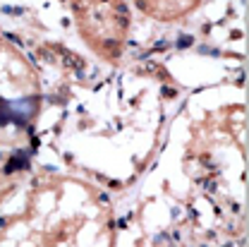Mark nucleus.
Here are the masks:
<instances>
[{"label": "nucleus", "mask_w": 249, "mask_h": 247, "mask_svg": "<svg viewBox=\"0 0 249 247\" xmlns=\"http://www.w3.org/2000/svg\"><path fill=\"white\" fill-rule=\"evenodd\" d=\"M0 247H115L113 204L82 178L38 173L0 204Z\"/></svg>", "instance_id": "f257e3e1"}, {"label": "nucleus", "mask_w": 249, "mask_h": 247, "mask_svg": "<svg viewBox=\"0 0 249 247\" xmlns=\"http://www.w3.org/2000/svg\"><path fill=\"white\" fill-rule=\"evenodd\" d=\"M79 31V38L106 62L123 58L129 36V7L124 0H62Z\"/></svg>", "instance_id": "7ed1b4c3"}, {"label": "nucleus", "mask_w": 249, "mask_h": 247, "mask_svg": "<svg viewBox=\"0 0 249 247\" xmlns=\"http://www.w3.org/2000/svg\"><path fill=\"white\" fill-rule=\"evenodd\" d=\"M22 183V166H17V158L12 152H0V204L17 190Z\"/></svg>", "instance_id": "39448f33"}, {"label": "nucleus", "mask_w": 249, "mask_h": 247, "mask_svg": "<svg viewBox=\"0 0 249 247\" xmlns=\"http://www.w3.org/2000/svg\"><path fill=\"white\" fill-rule=\"evenodd\" d=\"M137 10L158 22H175L192 15L201 0H134Z\"/></svg>", "instance_id": "20e7f679"}, {"label": "nucleus", "mask_w": 249, "mask_h": 247, "mask_svg": "<svg viewBox=\"0 0 249 247\" xmlns=\"http://www.w3.org/2000/svg\"><path fill=\"white\" fill-rule=\"evenodd\" d=\"M41 108V79L27 56L0 36V152H17L31 139Z\"/></svg>", "instance_id": "f03ea898"}]
</instances>
